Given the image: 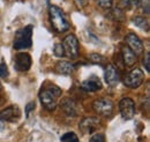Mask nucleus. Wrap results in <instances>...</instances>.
<instances>
[{
  "mask_svg": "<svg viewBox=\"0 0 150 142\" xmlns=\"http://www.w3.org/2000/svg\"><path fill=\"white\" fill-rule=\"evenodd\" d=\"M79 127L82 131V133L93 134L100 127V120L98 118H95V117H87V118L82 119Z\"/></svg>",
  "mask_w": 150,
  "mask_h": 142,
  "instance_id": "8",
  "label": "nucleus"
},
{
  "mask_svg": "<svg viewBox=\"0 0 150 142\" xmlns=\"http://www.w3.org/2000/svg\"><path fill=\"white\" fill-rule=\"evenodd\" d=\"M53 52H54V54H56L57 57H59V58L64 57V55H65V50H64L62 44H56V45H54V49H53Z\"/></svg>",
  "mask_w": 150,
  "mask_h": 142,
  "instance_id": "21",
  "label": "nucleus"
},
{
  "mask_svg": "<svg viewBox=\"0 0 150 142\" xmlns=\"http://www.w3.org/2000/svg\"><path fill=\"white\" fill-rule=\"evenodd\" d=\"M119 110L121 113V117L126 120H131L135 114V103L132 98L125 97L119 103Z\"/></svg>",
  "mask_w": 150,
  "mask_h": 142,
  "instance_id": "7",
  "label": "nucleus"
},
{
  "mask_svg": "<svg viewBox=\"0 0 150 142\" xmlns=\"http://www.w3.org/2000/svg\"><path fill=\"white\" fill-rule=\"evenodd\" d=\"M126 43H127L128 48L135 53V55L141 54L143 52V50H144L142 40L139 38V36L133 34V33H131V34H128V35L126 36Z\"/></svg>",
  "mask_w": 150,
  "mask_h": 142,
  "instance_id": "12",
  "label": "nucleus"
},
{
  "mask_svg": "<svg viewBox=\"0 0 150 142\" xmlns=\"http://www.w3.org/2000/svg\"><path fill=\"white\" fill-rule=\"evenodd\" d=\"M61 94H62L61 89L54 84L44 87L39 92V99H40L42 105L47 111L56 110L57 105H58V101H59Z\"/></svg>",
  "mask_w": 150,
  "mask_h": 142,
  "instance_id": "1",
  "label": "nucleus"
},
{
  "mask_svg": "<svg viewBox=\"0 0 150 142\" xmlns=\"http://www.w3.org/2000/svg\"><path fill=\"white\" fill-rule=\"evenodd\" d=\"M140 4V0H120L119 1V6L121 8H133V7H137Z\"/></svg>",
  "mask_w": 150,
  "mask_h": 142,
  "instance_id": "19",
  "label": "nucleus"
},
{
  "mask_svg": "<svg viewBox=\"0 0 150 142\" xmlns=\"http://www.w3.org/2000/svg\"><path fill=\"white\" fill-rule=\"evenodd\" d=\"M121 55H122V60H124L125 65L128 66V67H132L136 62V55L129 48L124 46L121 49Z\"/></svg>",
  "mask_w": 150,
  "mask_h": 142,
  "instance_id": "15",
  "label": "nucleus"
},
{
  "mask_svg": "<svg viewBox=\"0 0 150 142\" xmlns=\"http://www.w3.org/2000/svg\"><path fill=\"white\" fill-rule=\"evenodd\" d=\"M89 60L94 64H97L99 66H104V64L106 62V58L100 55V54H97V53H93L89 55Z\"/></svg>",
  "mask_w": 150,
  "mask_h": 142,
  "instance_id": "18",
  "label": "nucleus"
},
{
  "mask_svg": "<svg viewBox=\"0 0 150 142\" xmlns=\"http://www.w3.org/2000/svg\"><path fill=\"white\" fill-rule=\"evenodd\" d=\"M60 141L61 142H80L79 141L77 135H76L75 133H73V132L65 133V134L60 138Z\"/></svg>",
  "mask_w": 150,
  "mask_h": 142,
  "instance_id": "20",
  "label": "nucleus"
},
{
  "mask_svg": "<svg viewBox=\"0 0 150 142\" xmlns=\"http://www.w3.org/2000/svg\"><path fill=\"white\" fill-rule=\"evenodd\" d=\"M104 77L109 86L111 87L117 86L120 81V75H119L118 68L112 64H108L105 67V72H104Z\"/></svg>",
  "mask_w": 150,
  "mask_h": 142,
  "instance_id": "11",
  "label": "nucleus"
},
{
  "mask_svg": "<svg viewBox=\"0 0 150 142\" xmlns=\"http://www.w3.org/2000/svg\"><path fill=\"white\" fill-rule=\"evenodd\" d=\"M57 72L60 73V74H64V75H71L73 72H74V66L73 64L68 62V61H59L56 66Z\"/></svg>",
  "mask_w": 150,
  "mask_h": 142,
  "instance_id": "16",
  "label": "nucleus"
},
{
  "mask_svg": "<svg viewBox=\"0 0 150 142\" xmlns=\"http://www.w3.org/2000/svg\"><path fill=\"white\" fill-rule=\"evenodd\" d=\"M93 107H94L96 113L104 116V117H108V116L112 114L114 104L109 98H99V99H96L93 103Z\"/></svg>",
  "mask_w": 150,
  "mask_h": 142,
  "instance_id": "6",
  "label": "nucleus"
},
{
  "mask_svg": "<svg viewBox=\"0 0 150 142\" xmlns=\"http://www.w3.org/2000/svg\"><path fill=\"white\" fill-rule=\"evenodd\" d=\"M0 91H1V83H0Z\"/></svg>",
  "mask_w": 150,
  "mask_h": 142,
  "instance_id": "27",
  "label": "nucleus"
},
{
  "mask_svg": "<svg viewBox=\"0 0 150 142\" xmlns=\"http://www.w3.org/2000/svg\"><path fill=\"white\" fill-rule=\"evenodd\" d=\"M8 67L6 64H0V77L6 79L8 76Z\"/></svg>",
  "mask_w": 150,
  "mask_h": 142,
  "instance_id": "23",
  "label": "nucleus"
},
{
  "mask_svg": "<svg viewBox=\"0 0 150 142\" xmlns=\"http://www.w3.org/2000/svg\"><path fill=\"white\" fill-rule=\"evenodd\" d=\"M61 107L68 117H76L77 116V107H76V103L73 99H71V98L64 99L61 103Z\"/></svg>",
  "mask_w": 150,
  "mask_h": 142,
  "instance_id": "14",
  "label": "nucleus"
},
{
  "mask_svg": "<svg viewBox=\"0 0 150 142\" xmlns=\"http://www.w3.org/2000/svg\"><path fill=\"white\" fill-rule=\"evenodd\" d=\"M20 117H21V110L18 105H11L0 112V118L5 121L15 123L19 120Z\"/></svg>",
  "mask_w": 150,
  "mask_h": 142,
  "instance_id": "10",
  "label": "nucleus"
},
{
  "mask_svg": "<svg viewBox=\"0 0 150 142\" xmlns=\"http://www.w3.org/2000/svg\"><path fill=\"white\" fill-rule=\"evenodd\" d=\"M49 13H50L51 24L57 33H65L69 29L71 24L60 7H58L56 5H51L49 8Z\"/></svg>",
  "mask_w": 150,
  "mask_h": 142,
  "instance_id": "2",
  "label": "nucleus"
},
{
  "mask_svg": "<svg viewBox=\"0 0 150 142\" xmlns=\"http://www.w3.org/2000/svg\"><path fill=\"white\" fill-rule=\"evenodd\" d=\"M64 50H65V55L69 57V58H77L80 54V44H79V39L76 38V36L71 34V35L66 36L62 43Z\"/></svg>",
  "mask_w": 150,
  "mask_h": 142,
  "instance_id": "4",
  "label": "nucleus"
},
{
  "mask_svg": "<svg viewBox=\"0 0 150 142\" xmlns=\"http://www.w3.org/2000/svg\"><path fill=\"white\" fill-rule=\"evenodd\" d=\"M14 67L19 72H27L31 67V57L27 52H20L15 55Z\"/></svg>",
  "mask_w": 150,
  "mask_h": 142,
  "instance_id": "9",
  "label": "nucleus"
},
{
  "mask_svg": "<svg viewBox=\"0 0 150 142\" xmlns=\"http://www.w3.org/2000/svg\"><path fill=\"white\" fill-rule=\"evenodd\" d=\"M90 142H106L105 141V136L102 133H96L93 135V138L90 139Z\"/></svg>",
  "mask_w": 150,
  "mask_h": 142,
  "instance_id": "24",
  "label": "nucleus"
},
{
  "mask_svg": "<svg viewBox=\"0 0 150 142\" xmlns=\"http://www.w3.org/2000/svg\"><path fill=\"white\" fill-rule=\"evenodd\" d=\"M35 107H36L35 102H30V103H29V104L25 107V117H27V118L30 116V112L35 110Z\"/></svg>",
  "mask_w": 150,
  "mask_h": 142,
  "instance_id": "26",
  "label": "nucleus"
},
{
  "mask_svg": "<svg viewBox=\"0 0 150 142\" xmlns=\"http://www.w3.org/2000/svg\"><path fill=\"white\" fill-rule=\"evenodd\" d=\"M31 44H33V26H27L16 31L14 38V49L25 50L29 49Z\"/></svg>",
  "mask_w": 150,
  "mask_h": 142,
  "instance_id": "3",
  "label": "nucleus"
},
{
  "mask_svg": "<svg viewBox=\"0 0 150 142\" xmlns=\"http://www.w3.org/2000/svg\"><path fill=\"white\" fill-rule=\"evenodd\" d=\"M81 88L86 91H97V90L102 89V82L98 77L91 76V77H89L82 82Z\"/></svg>",
  "mask_w": 150,
  "mask_h": 142,
  "instance_id": "13",
  "label": "nucleus"
},
{
  "mask_svg": "<svg viewBox=\"0 0 150 142\" xmlns=\"http://www.w3.org/2000/svg\"><path fill=\"white\" fill-rule=\"evenodd\" d=\"M97 2H98V5H99L102 8L108 9V8H111V7H112L113 0H97Z\"/></svg>",
  "mask_w": 150,
  "mask_h": 142,
  "instance_id": "22",
  "label": "nucleus"
},
{
  "mask_svg": "<svg viewBox=\"0 0 150 142\" xmlns=\"http://www.w3.org/2000/svg\"><path fill=\"white\" fill-rule=\"evenodd\" d=\"M133 23L136 27H139L140 29H142V30H144L147 33L149 31V21L146 18H143V16H135V18H133Z\"/></svg>",
  "mask_w": 150,
  "mask_h": 142,
  "instance_id": "17",
  "label": "nucleus"
},
{
  "mask_svg": "<svg viewBox=\"0 0 150 142\" xmlns=\"http://www.w3.org/2000/svg\"><path fill=\"white\" fill-rule=\"evenodd\" d=\"M144 81V73L140 68H133L124 79V83L126 87L132 89L139 88Z\"/></svg>",
  "mask_w": 150,
  "mask_h": 142,
  "instance_id": "5",
  "label": "nucleus"
},
{
  "mask_svg": "<svg viewBox=\"0 0 150 142\" xmlns=\"http://www.w3.org/2000/svg\"><path fill=\"white\" fill-rule=\"evenodd\" d=\"M143 65L146 67V71L150 72V52L147 51L144 54V58H143Z\"/></svg>",
  "mask_w": 150,
  "mask_h": 142,
  "instance_id": "25",
  "label": "nucleus"
}]
</instances>
